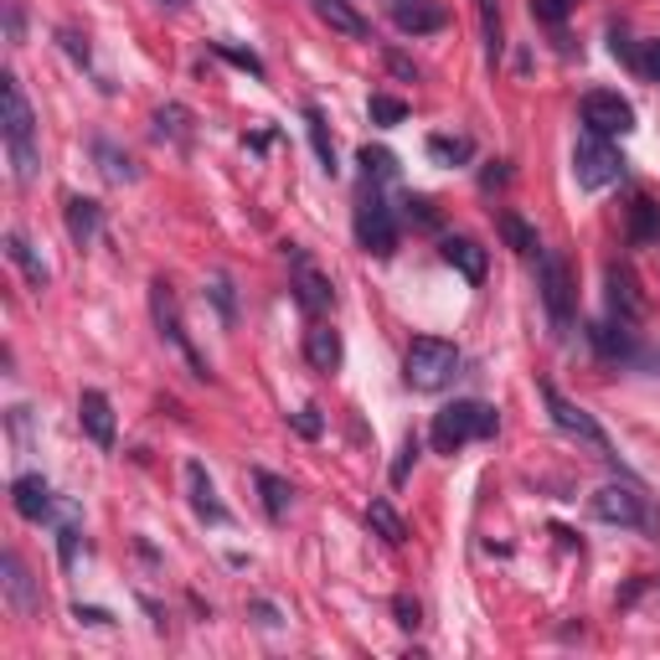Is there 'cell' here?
<instances>
[{"mask_svg":"<svg viewBox=\"0 0 660 660\" xmlns=\"http://www.w3.org/2000/svg\"><path fill=\"white\" fill-rule=\"evenodd\" d=\"M367 526L382 537V542H392V547L408 542V526H403V516L392 511V501H371L367 505Z\"/></svg>","mask_w":660,"mask_h":660,"instance_id":"484cf974","label":"cell"},{"mask_svg":"<svg viewBox=\"0 0 660 660\" xmlns=\"http://www.w3.org/2000/svg\"><path fill=\"white\" fill-rule=\"evenodd\" d=\"M73 620H83V624H109L114 614H109V609H83V603H78V609H73Z\"/></svg>","mask_w":660,"mask_h":660,"instance_id":"ee69618b","label":"cell"},{"mask_svg":"<svg viewBox=\"0 0 660 660\" xmlns=\"http://www.w3.org/2000/svg\"><path fill=\"white\" fill-rule=\"evenodd\" d=\"M542 398H547V413H552V424L563 428V433H573L578 444H588V449H599V454H609V433L599 428V418H594V413L578 408V403H567L563 392L552 388V382L542 388Z\"/></svg>","mask_w":660,"mask_h":660,"instance_id":"ba28073f","label":"cell"},{"mask_svg":"<svg viewBox=\"0 0 660 660\" xmlns=\"http://www.w3.org/2000/svg\"><path fill=\"white\" fill-rule=\"evenodd\" d=\"M660 237V207L650 196H635V207H630V243H656Z\"/></svg>","mask_w":660,"mask_h":660,"instance_id":"4316f807","label":"cell"},{"mask_svg":"<svg viewBox=\"0 0 660 660\" xmlns=\"http://www.w3.org/2000/svg\"><path fill=\"white\" fill-rule=\"evenodd\" d=\"M68 233H73V243L78 248H88L98 237V222H103V212H98V201H88V196H68Z\"/></svg>","mask_w":660,"mask_h":660,"instance_id":"44dd1931","label":"cell"},{"mask_svg":"<svg viewBox=\"0 0 660 660\" xmlns=\"http://www.w3.org/2000/svg\"><path fill=\"white\" fill-rule=\"evenodd\" d=\"M305 135H310V145H315V156H320V171L326 175H335V145H330V130H326V114L320 109H305Z\"/></svg>","mask_w":660,"mask_h":660,"instance_id":"83f0119b","label":"cell"},{"mask_svg":"<svg viewBox=\"0 0 660 660\" xmlns=\"http://www.w3.org/2000/svg\"><path fill=\"white\" fill-rule=\"evenodd\" d=\"M58 552H62V567H73V558H78V526H62L58 531Z\"/></svg>","mask_w":660,"mask_h":660,"instance_id":"f35d334b","label":"cell"},{"mask_svg":"<svg viewBox=\"0 0 660 660\" xmlns=\"http://www.w3.org/2000/svg\"><path fill=\"white\" fill-rule=\"evenodd\" d=\"M444 264L465 284H486V269H490V258H486V248L475 243V237H444Z\"/></svg>","mask_w":660,"mask_h":660,"instance_id":"e0dca14e","label":"cell"},{"mask_svg":"<svg viewBox=\"0 0 660 660\" xmlns=\"http://www.w3.org/2000/svg\"><path fill=\"white\" fill-rule=\"evenodd\" d=\"M640 73H650V78L660 83V41H645V52H640Z\"/></svg>","mask_w":660,"mask_h":660,"instance_id":"60d3db41","label":"cell"},{"mask_svg":"<svg viewBox=\"0 0 660 660\" xmlns=\"http://www.w3.org/2000/svg\"><path fill=\"white\" fill-rule=\"evenodd\" d=\"M212 300H217V310H222V320L233 326V279H228V273L212 279Z\"/></svg>","mask_w":660,"mask_h":660,"instance_id":"e575fe53","label":"cell"},{"mask_svg":"<svg viewBox=\"0 0 660 660\" xmlns=\"http://www.w3.org/2000/svg\"><path fill=\"white\" fill-rule=\"evenodd\" d=\"M392 614H398V624H403V630H418V599H408V594H398V599H392Z\"/></svg>","mask_w":660,"mask_h":660,"instance_id":"74e56055","label":"cell"},{"mask_svg":"<svg viewBox=\"0 0 660 660\" xmlns=\"http://www.w3.org/2000/svg\"><path fill=\"white\" fill-rule=\"evenodd\" d=\"M588 505L609 526H645V496L635 486H603V490H594Z\"/></svg>","mask_w":660,"mask_h":660,"instance_id":"8fae6325","label":"cell"},{"mask_svg":"<svg viewBox=\"0 0 660 660\" xmlns=\"http://www.w3.org/2000/svg\"><path fill=\"white\" fill-rule=\"evenodd\" d=\"M150 315H156V326H160V335L175 346V356L192 367V377H201V382H212V367L201 362V351L192 346V335H186V326H181V305H175V290L166 284V279H156L150 284Z\"/></svg>","mask_w":660,"mask_h":660,"instance_id":"277c9868","label":"cell"},{"mask_svg":"<svg viewBox=\"0 0 660 660\" xmlns=\"http://www.w3.org/2000/svg\"><path fill=\"white\" fill-rule=\"evenodd\" d=\"M583 124H588V135H630L635 130V109H630V98L609 94V88H599V94H583Z\"/></svg>","mask_w":660,"mask_h":660,"instance_id":"9c48e42d","label":"cell"},{"mask_svg":"<svg viewBox=\"0 0 660 660\" xmlns=\"http://www.w3.org/2000/svg\"><path fill=\"white\" fill-rule=\"evenodd\" d=\"M0 94H5V124H0V135H5V150H11V166H16V181L21 186H32L37 181V114H32V103L21 94V78L16 73H5L0 78Z\"/></svg>","mask_w":660,"mask_h":660,"instance_id":"6da1fadb","label":"cell"},{"mask_svg":"<svg viewBox=\"0 0 660 660\" xmlns=\"http://www.w3.org/2000/svg\"><path fill=\"white\" fill-rule=\"evenodd\" d=\"M62 47H68V52H73L78 62H88V41H83L78 32H62Z\"/></svg>","mask_w":660,"mask_h":660,"instance_id":"7bdbcfd3","label":"cell"},{"mask_svg":"<svg viewBox=\"0 0 660 660\" xmlns=\"http://www.w3.org/2000/svg\"><path fill=\"white\" fill-rule=\"evenodd\" d=\"M388 68H392V73H398V78H408V83H418V68H413V62H408V58H403V52H392V47H388Z\"/></svg>","mask_w":660,"mask_h":660,"instance_id":"b9f144b4","label":"cell"},{"mask_svg":"<svg viewBox=\"0 0 660 660\" xmlns=\"http://www.w3.org/2000/svg\"><path fill=\"white\" fill-rule=\"evenodd\" d=\"M588 341H594V351H599L603 362H630V356H635V330H630V320H620V315L594 320V326H588Z\"/></svg>","mask_w":660,"mask_h":660,"instance_id":"5bb4252c","label":"cell"},{"mask_svg":"<svg viewBox=\"0 0 660 660\" xmlns=\"http://www.w3.org/2000/svg\"><path fill=\"white\" fill-rule=\"evenodd\" d=\"M392 21L408 37H433L449 26V5L444 0H392Z\"/></svg>","mask_w":660,"mask_h":660,"instance_id":"7c38bea8","label":"cell"},{"mask_svg":"<svg viewBox=\"0 0 660 660\" xmlns=\"http://www.w3.org/2000/svg\"><path fill=\"white\" fill-rule=\"evenodd\" d=\"M496 428H501V418H496V408H486V403H449V408L433 413L428 439H433L439 454H460L469 439H496Z\"/></svg>","mask_w":660,"mask_h":660,"instance_id":"7a4b0ae2","label":"cell"},{"mask_svg":"<svg viewBox=\"0 0 660 660\" xmlns=\"http://www.w3.org/2000/svg\"><path fill=\"white\" fill-rule=\"evenodd\" d=\"M428 156L444 160V166H454V160H469V139H444V135H433V139H428Z\"/></svg>","mask_w":660,"mask_h":660,"instance_id":"836d02e7","label":"cell"},{"mask_svg":"<svg viewBox=\"0 0 660 660\" xmlns=\"http://www.w3.org/2000/svg\"><path fill=\"white\" fill-rule=\"evenodd\" d=\"M567 5H573V0H531V11H537L547 26H563V21H567Z\"/></svg>","mask_w":660,"mask_h":660,"instance_id":"d590c367","label":"cell"},{"mask_svg":"<svg viewBox=\"0 0 660 660\" xmlns=\"http://www.w3.org/2000/svg\"><path fill=\"white\" fill-rule=\"evenodd\" d=\"M609 305H614V315H620V320H630V326H635V320H640V310H645V300L635 294V279H630V269H620V264L609 269Z\"/></svg>","mask_w":660,"mask_h":660,"instance_id":"603a6c76","label":"cell"},{"mask_svg":"<svg viewBox=\"0 0 660 660\" xmlns=\"http://www.w3.org/2000/svg\"><path fill=\"white\" fill-rule=\"evenodd\" d=\"M408 119V103L392 94H371V124H382V130H392V124H403Z\"/></svg>","mask_w":660,"mask_h":660,"instance_id":"4dcf8cb0","label":"cell"},{"mask_svg":"<svg viewBox=\"0 0 660 660\" xmlns=\"http://www.w3.org/2000/svg\"><path fill=\"white\" fill-rule=\"evenodd\" d=\"M166 5H186V0H166Z\"/></svg>","mask_w":660,"mask_h":660,"instance_id":"bcb514c9","label":"cell"},{"mask_svg":"<svg viewBox=\"0 0 660 660\" xmlns=\"http://www.w3.org/2000/svg\"><path fill=\"white\" fill-rule=\"evenodd\" d=\"M413 465H418V433H408L403 449H398V460H392V486H408Z\"/></svg>","mask_w":660,"mask_h":660,"instance_id":"d6a6232c","label":"cell"},{"mask_svg":"<svg viewBox=\"0 0 660 660\" xmlns=\"http://www.w3.org/2000/svg\"><path fill=\"white\" fill-rule=\"evenodd\" d=\"M11 505H16L21 522H47V516H52V486H47L41 475H16Z\"/></svg>","mask_w":660,"mask_h":660,"instance_id":"2e32d148","label":"cell"},{"mask_svg":"<svg viewBox=\"0 0 660 660\" xmlns=\"http://www.w3.org/2000/svg\"><path fill=\"white\" fill-rule=\"evenodd\" d=\"M253 486H258V496H264L269 522H284V516H290V501H294L290 480H279V475H269V469H258V475H253Z\"/></svg>","mask_w":660,"mask_h":660,"instance_id":"cb8c5ba5","label":"cell"},{"mask_svg":"<svg viewBox=\"0 0 660 660\" xmlns=\"http://www.w3.org/2000/svg\"><path fill=\"white\" fill-rule=\"evenodd\" d=\"M78 424H83V433H88L98 449H114V408H109V398H103V392L88 388L78 398Z\"/></svg>","mask_w":660,"mask_h":660,"instance_id":"9a60e30c","label":"cell"},{"mask_svg":"<svg viewBox=\"0 0 660 660\" xmlns=\"http://www.w3.org/2000/svg\"><path fill=\"white\" fill-rule=\"evenodd\" d=\"M362 171H367V181H392L398 175V160L388 156V150H371V145H362Z\"/></svg>","mask_w":660,"mask_h":660,"instance_id":"1f68e13d","label":"cell"},{"mask_svg":"<svg viewBox=\"0 0 660 660\" xmlns=\"http://www.w3.org/2000/svg\"><path fill=\"white\" fill-rule=\"evenodd\" d=\"M305 362H310L315 371H341V362H346V346H341V330L335 326H310L305 330Z\"/></svg>","mask_w":660,"mask_h":660,"instance_id":"ac0fdd59","label":"cell"},{"mask_svg":"<svg viewBox=\"0 0 660 660\" xmlns=\"http://www.w3.org/2000/svg\"><path fill=\"white\" fill-rule=\"evenodd\" d=\"M5 258H11V264H16V269L26 273V284H32V290H47V284H52L47 264H41L37 253H32V243H26L21 233H5Z\"/></svg>","mask_w":660,"mask_h":660,"instance_id":"7402d4cb","label":"cell"},{"mask_svg":"<svg viewBox=\"0 0 660 660\" xmlns=\"http://www.w3.org/2000/svg\"><path fill=\"white\" fill-rule=\"evenodd\" d=\"M537 258H542V305H547V315H552V330H558V335H573V326H578V305H573V273H567L563 253L542 248Z\"/></svg>","mask_w":660,"mask_h":660,"instance_id":"8992f818","label":"cell"},{"mask_svg":"<svg viewBox=\"0 0 660 660\" xmlns=\"http://www.w3.org/2000/svg\"><path fill=\"white\" fill-rule=\"evenodd\" d=\"M212 52H217L222 62L243 68L248 78H264V58H258V52H248V47H233V41H212Z\"/></svg>","mask_w":660,"mask_h":660,"instance_id":"f546056e","label":"cell"},{"mask_svg":"<svg viewBox=\"0 0 660 660\" xmlns=\"http://www.w3.org/2000/svg\"><path fill=\"white\" fill-rule=\"evenodd\" d=\"M290 264H294V300H300V305H305L310 315L330 310V305H335V284H330L326 273L310 264V253H305V248H290Z\"/></svg>","mask_w":660,"mask_h":660,"instance_id":"30bf717a","label":"cell"},{"mask_svg":"<svg viewBox=\"0 0 660 660\" xmlns=\"http://www.w3.org/2000/svg\"><path fill=\"white\" fill-rule=\"evenodd\" d=\"M315 16L326 21L330 32H341V37H356V41H367L371 37V26L367 16L351 5V0H315Z\"/></svg>","mask_w":660,"mask_h":660,"instance_id":"d6986e66","label":"cell"},{"mask_svg":"<svg viewBox=\"0 0 660 660\" xmlns=\"http://www.w3.org/2000/svg\"><path fill=\"white\" fill-rule=\"evenodd\" d=\"M94 156H98V171L109 175L114 186H124V181H135V160L124 156V150H114L109 139H98V145H94Z\"/></svg>","mask_w":660,"mask_h":660,"instance_id":"f1b7e54d","label":"cell"},{"mask_svg":"<svg viewBox=\"0 0 660 660\" xmlns=\"http://www.w3.org/2000/svg\"><path fill=\"white\" fill-rule=\"evenodd\" d=\"M294 428H300L305 439H320V408H300L294 413Z\"/></svg>","mask_w":660,"mask_h":660,"instance_id":"ab89813d","label":"cell"},{"mask_svg":"<svg viewBox=\"0 0 660 660\" xmlns=\"http://www.w3.org/2000/svg\"><path fill=\"white\" fill-rule=\"evenodd\" d=\"M403 377L413 392H439L460 377V346L444 335H418L403 356Z\"/></svg>","mask_w":660,"mask_h":660,"instance_id":"3957f363","label":"cell"},{"mask_svg":"<svg viewBox=\"0 0 660 660\" xmlns=\"http://www.w3.org/2000/svg\"><path fill=\"white\" fill-rule=\"evenodd\" d=\"M0 588H5V603L16 609L21 620H32V614L41 609L37 583H32V573H26V563H21L16 552H5V558H0Z\"/></svg>","mask_w":660,"mask_h":660,"instance_id":"4fadbf2b","label":"cell"},{"mask_svg":"<svg viewBox=\"0 0 660 660\" xmlns=\"http://www.w3.org/2000/svg\"><path fill=\"white\" fill-rule=\"evenodd\" d=\"M408 212L418 217V222H433V207H428L424 196H413V201H408Z\"/></svg>","mask_w":660,"mask_h":660,"instance_id":"f6af8a7d","label":"cell"},{"mask_svg":"<svg viewBox=\"0 0 660 660\" xmlns=\"http://www.w3.org/2000/svg\"><path fill=\"white\" fill-rule=\"evenodd\" d=\"M156 130H160V135H186V109H175V103H171V109H160Z\"/></svg>","mask_w":660,"mask_h":660,"instance_id":"8d00e7d4","label":"cell"},{"mask_svg":"<svg viewBox=\"0 0 660 660\" xmlns=\"http://www.w3.org/2000/svg\"><path fill=\"white\" fill-rule=\"evenodd\" d=\"M573 175H578L583 192H603V186H614L624 175V156L614 139L603 135H583L578 150H573Z\"/></svg>","mask_w":660,"mask_h":660,"instance_id":"5b68a950","label":"cell"},{"mask_svg":"<svg viewBox=\"0 0 660 660\" xmlns=\"http://www.w3.org/2000/svg\"><path fill=\"white\" fill-rule=\"evenodd\" d=\"M356 243L371 258H392L398 253V217H392V207L377 192L362 196V207H356Z\"/></svg>","mask_w":660,"mask_h":660,"instance_id":"52a82bcc","label":"cell"},{"mask_svg":"<svg viewBox=\"0 0 660 660\" xmlns=\"http://www.w3.org/2000/svg\"><path fill=\"white\" fill-rule=\"evenodd\" d=\"M496 228H501V237H505V248L511 253H542V237H537V228H531V222H522V217L516 212H501L496 217Z\"/></svg>","mask_w":660,"mask_h":660,"instance_id":"d4e9b609","label":"cell"},{"mask_svg":"<svg viewBox=\"0 0 660 660\" xmlns=\"http://www.w3.org/2000/svg\"><path fill=\"white\" fill-rule=\"evenodd\" d=\"M186 486H192V505H196V516H201V522H212V526H222L228 522V505L217 501V490H212V480H207V469L196 465H186Z\"/></svg>","mask_w":660,"mask_h":660,"instance_id":"ffe728a7","label":"cell"}]
</instances>
